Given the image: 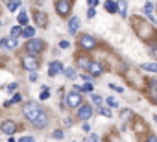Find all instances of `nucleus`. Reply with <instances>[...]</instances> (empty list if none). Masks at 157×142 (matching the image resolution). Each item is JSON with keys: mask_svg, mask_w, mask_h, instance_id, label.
I'll return each instance as SVG.
<instances>
[{"mask_svg": "<svg viewBox=\"0 0 157 142\" xmlns=\"http://www.w3.org/2000/svg\"><path fill=\"white\" fill-rule=\"evenodd\" d=\"M22 114H24L26 120H30L32 125L37 127V129H43V127H46V124H48V116H46V113H43L41 107H39L37 103H32V102L24 103V107H22Z\"/></svg>", "mask_w": 157, "mask_h": 142, "instance_id": "nucleus-1", "label": "nucleus"}, {"mask_svg": "<svg viewBox=\"0 0 157 142\" xmlns=\"http://www.w3.org/2000/svg\"><path fill=\"white\" fill-rule=\"evenodd\" d=\"M67 105L68 107H80L82 105V87H76L74 91L67 92Z\"/></svg>", "mask_w": 157, "mask_h": 142, "instance_id": "nucleus-2", "label": "nucleus"}, {"mask_svg": "<svg viewBox=\"0 0 157 142\" xmlns=\"http://www.w3.org/2000/svg\"><path fill=\"white\" fill-rule=\"evenodd\" d=\"M43 48H44V43H43L41 39H28V43H26V50H28L30 55H37V54H41Z\"/></svg>", "mask_w": 157, "mask_h": 142, "instance_id": "nucleus-3", "label": "nucleus"}, {"mask_svg": "<svg viewBox=\"0 0 157 142\" xmlns=\"http://www.w3.org/2000/svg\"><path fill=\"white\" fill-rule=\"evenodd\" d=\"M70 2L68 0H57L56 2V11H57V15H61V17H65V15H68L70 13Z\"/></svg>", "mask_w": 157, "mask_h": 142, "instance_id": "nucleus-4", "label": "nucleus"}, {"mask_svg": "<svg viewBox=\"0 0 157 142\" xmlns=\"http://www.w3.org/2000/svg\"><path fill=\"white\" fill-rule=\"evenodd\" d=\"M0 46H2V48H8V50H15V48H19V41H17V37L8 35V37H2V39H0Z\"/></svg>", "mask_w": 157, "mask_h": 142, "instance_id": "nucleus-5", "label": "nucleus"}, {"mask_svg": "<svg viewBox=\"0 0 157 142\" xmlns=\"http://www.w3.org/2000/svg\"><path fill=\"white\" fill-rule=\"evenodd\" d=\"M76 116H78V120H89L93 116V107L91 105H80Z\"/></svg>", "mask_w": 157, "mask_h": 142, "instance_id": "nucleus-6", "label": "nucleus"}, {"mask_svg": "<svg viewBox=\"0 0 157 142\" xmlns=\"http://www.w3.org/2000/svg\"><path fill=\"white\" fill-rule=\"evenodd\" d=\"M22 66L26 68V70H37V66H39V61L35 59V55H26L24 59H22Z\"/></svg>", "mask_w": 157, "mask_h": 142, "instance_id": "nucleus-7", "label": "nucleus"}, {"mask_svg": "<svg viewBox=\"0 0 157 142\" xmlns=\"http://www.w3.org/2000/svg\"><path fill=\"white\" fill-rule=\"evenodd\" d=\"M80 46H82L83 50H93V48L96 46V41H94V37H91V35H82Z\"/></svg>", "mask_w": 157, "mask_h": 142, "instance_id": "nucleus-8", "label": "nucleus"}, {"mask_svg": "<svg viewBox=\"0 0 157 142\" xmlns=\"http://www.w3.org/2000/svg\"><path fill=\"white\" fill-rule=\"evenodd\" d=\"M17 131V122H13V120H6V122H2V133H6V135H13Z\"/></svg>", "mask_w": 157, "mask_h": 142, "instance_id": "nucleus-9", "label": "nucleus"}, {"mask_svg": "<svg viewBox=\"0 0 157 142\" xmlns=\"http://www.w3.org/2000/svg\"><path fill=\"white\" fill-rule=\"evenodd\" d=\"M63 70H65V66H63L59 61H52V63H50V68H48V74L54 78L56 74H61Z\"/></svg>", "mask_w": 157, "mask_h": 142, "instance_id": "nucleus-10", "label": "nucleus"}, {"mask_svg": "<svg viewBox=\"0 0 157 142\" xmlns=\"http://www.w3.org/2000/svg\"><path fill=\"white\" fill-rule=\"evenodd\" d=\"M87 70L91 72V76H100V74L104 72V68H102V65H100L98 61H91L89 66H87Z\"/></svg>", "mask_w": 157, "mask_h": 142, "instance_id": "nucleus-11", "label": "nucleus"}, {"mask_svg": "<svg viewBox=\"0 0 157 142\" xmlns=\"http://www.w3.org/2000/svg\"><path fill=\"white\" fill-rule=\"evenodd\" d=\"M33 17H35V24H37V26H43V28H44V26L48 24V21H46L48 17H46L43 11H35V15H33Z\"/></svg>", "mask_w": 157, "mask_h": 142, "instance_id": "nucleus-12", "label": "nucleus"}, {"mask_svg": "<svg viewBox=\"0 0 157 142\" xmlns=\"http://www.w3.org/2000/svg\"><path fill=\"white\" fill-rule=\"evenodd\" d=\"M80 26H82V24H80V21H78V17H72V19L68 21V32H70L72 35H76V32L80 30Z\"/></svg>", "mask_w": 157, "mask_h": 142, "instance_id": "nucleus-13", "label": "nucleus"}, {"mask_svg": "<svg viewBox=\"0 0 157 142\" xmlns=\"http://www.w3.org/2000/svg\"><path fill=\"white\" fill-rule=\"evenodd\" d=\"M117 11L120 13L122 19L126 17V13H128V2H126V0H120V2H117Z\"/></svg>", "mask_w": 157, "mask_h": 142, "instance_id": "nucleus-14", "label": "nucleus"}, {"mask_svg": "<svg viewBox=\"0 0 157 142\" xmlns=\"http://www.w3.org/2000/svg\"><path fill=\"white\" fill-rule=\"evenodd\" d=\"M150 98L157 103V80H151L150 81Z\"/></svg>", "mask_w": 157, "mask_h": 142, "instance_id": "nucleus-15", "label": "nucleus"}, {"mask_svg": "<svg viewBox=\"0 0 157 142\" xmlns=\"http://www.w3.org/2000/svg\"><path fill=\"white\" fill-rule=\"evenodd\" d=\"M142 11H144V15L151 21V22H155V19L151 17V11H153V4H150V2H146L144 4V8H142Z\"/></svg>", "mask_w": 157, "mask_h": 142, "instance_id": "nucleus-16", "label": "nucleus"}, {"mask_svg": "<svg viewBox=\"0 0 157 142\" xmlns=\"http://www.w3.org/2000/svg\"><path fill=\"white\" fill-rule=\"evenodd\" d=\"M22 37H26V39H33V35H35V28L33 26H28V28H24L22 30V33H21Z\"/></svg>", "mask_w": 157, "mask_h": 142, "instance_id": "nucleus-17", "label": "nucleus"}, {"mask_svg": "<svg viewBox=\"0 0 157 142\" xmlns=\"http://www.w3.org/2000/svg\"><path fill=\"white\" fill-rule=\"evenodd\" d=\"M89 63H91V59H87V57H78V66L80 68H83V70H87V66H89Z\"/></svg>", "mask_w": 157, "mask_h": 142, "instance_id": "nucleus-18", "label": "nucleus"}, {"mask_svg": "<svg viewBox=\"0 0 157 142\" xmlns=\"http://www.w3.org/2000/svg\"><path fill=\"white\" fill-rule=\"evenodd\" d=\"M140 68L142 70H148V72H157V65L155 63H142Z\"/></svg>", "mask_w": 157, "mask_h": 142, "instance_id": "nucleus-19", "label": "nucleus"}, {"mask_svg": "<svg viewBox=\"0 0 157 142\" xmlns=\"http://www.w3.org/2000/svg\"><path fill=\"white\" fill-rule=\"evenodd\" d=\"M105 9L109 13H117V2H113V0H105Z\"/></svg>", "mask_w": 157, "mask_h": 142, "instance_id": "nucleus-20", "label": "nucleus"}, {"mask_svg": "<svg viewBox=\"0 0 157 142\" xmlns=\"http://www.w3.org/2000/svg\"><path fill=\"white\" fill-rule=\"evenodd\" d=\"M21 100H22V96H21V94H15V96H13V98H11V100H8V102H6V103H4V107H10V105H11V103H19V102H21Z\"/></svg>", "mask_w": 157, "mask_h": 142, "instance_id": "nucleus-21", "label": "nucleus"}, {"mask_svg": "<svg viewBox=\"0 0 157 142\" xmlns=\"http://www.w3.org/2000/svg\"><path fill=\"white\" fill-rule=\"evenodd\" d=\"M63 72H65V76H67L68 80H76V70H74V68H65Z\"/></svg>", "mask_w": 157, "mask_h": 142, "instance_id": "nucleus-22", "label": "nucleus"}, {"mask_svg": "<svg viewBox=\"0 0 157 142\" xmlns=\"http://www.w3.org/2000/svg\"><path fill=\"white\" fill-rule=\"evenodd\" d=\"M19 8H21V2H19V0H13V2L8 4V9H10V11H17Z\"/></svg>", "mask_w": 157, "mask_h": 142, "instance_id": "nucleus-23", "label": "nucleus"}, {"mask_svg": "<svg viewBox=\"0 0 157 142\" xmlns=\"http://www.w3.org/2000/svg\"><path fill=\"white\" fill-rule=\"evenodd\" d=\"M93 91H94V87H93V83H89V81H85V85L82 87V92H89V94H93Z\"/></svg>", "mask_w": 157, "mask_h": 142, "instance_id": "nucleus-24", "label": "nucleus"}, {"mask_svg": "<svg viewBox=\"0 0 157 142\" xmlns=\"http://www.w3.org/2000/svg\"><path fill=\"white\" fill-rule=\"evenodd\" d=\"M39 98H41V100H48V98H50V89H48L46 85H43V92H41Z\"/></svg>", "mask_w": 157, "mask_h": 142, "instance_id": "nucleus-25", "label": "nucleus"}, {"mask_svg": "<svg viewBox=\"0 0 157 142\" xmlns=\"http://www.w3.org/2000/svg\"><path fill=\"white\" fill-rule=\"evenodd\" d=\"M21 33H22V28L21 26H13L11 28V37H19Z\"/></svg>", "mask_w": 157, "mask_h": 142, "instance_id": "nucleus-26", "label": "nucleus"}, {"mask_svg": "<svg viewBox=\"0 0 157 142\" xmlns=\"http://www.w3.org/2000/svg\"><path fill=\"white\" fill-rule=\"evenodd\" d=\"M105 103L109 105V107H118V102L113 98V96H109V98H105Z\"/></svg>", "mask_w": 157, "mask_h": 142, "instance_id": "nucleus-27", "label": "nucleus"}, {"mask_svg": "<svg viewBox=\"0 0 157 142\" xmlns=\"http://www.w3.org/2000/svg\"><path fill=\"white\" fill-rule=\"evenodd\" d=\"M52 136H54L56 140H61V138H65V133H63V129H56Z\"/></svg>", "mask_w": 157, "mask_h": 142, "instance_id": "nucleus-28", "label": "nucleus"}, {"mask_svg": "<svg viewBox=\"0 0 157 142\" xmlns=\"http://www.w3.org/2000/svg\"><path fill=\"white\" fill-rule=\"evenodd\" d=\"M26 22H28V15L24 11H21L19 13V24H26Z\"/></svg>", "mask_w": 157, "mask_h": 142, "instance_id": "nucleus-29", "label": "nucleus"}, {"mask_svg": "<svg viewBox=\"0 0 157 142\" xmlns=\"http://www.w3.org/2000/svg\"><path fill=\"white\" fill-rule=\"evenodd\" d=\"M91 100H93L94 105H102V98H100L98 94H91Z\"/></svg>", "mask_w": 157, "mask_h": 142, "instance_id": "nucleus-30", "label": "nucleus"}, {"mask_svg": "<svg viewBox=\"0 0 157 142\" xmlns=\"http://www.w3.org/2000/svg\"><path fill=\"white\" fill-rule=\"evenodd\" d=\"M150 54H151L153 57H157V43H151V44H150Z\"/></svg>", "mask_w": 157, "mask_h": 142, "instance_id": "nucleus-31", "label": "nucleus"}, {"mask_svg": "<svg viewBox=\"0 0 157 142\" xmlns=\"http://www.w3.org/2000/svg\"><path fill=\"white\" fill-rule=\"evenodd\" d=\"M100 114L109 118V116H111V111H109V109H105V107H100Z\"/></svg>", "mask_w": 157, "mask_h": 142, "instance_id": "nucleus-32", "label": "nucleus"}, {"mask_svg": "<svg viewBox=\"0 0 157 142\" xmlns=\"http://www.w3.org/2000/svg\"><path fill=\"white\" fill-rule=\"evenodd\" d=\"M28 80L33 83V81H37V72H35V70H32V72H30V76H28Z\"/></svg>", "mask_w": 157, "mask_h": 142, "instance_id": "nucleus-33", "label": "nucleus"}, {"mask_svg": "<svg viewBox=\"0 0 157 142\" xmlns=\"http://www.w3.org/2000/svg\"><path fill=\"white\" fill-rule=\"evenodd\" d=\"M87 17H89V19H94V17H96V11H94V8H89V9H87Z\"/></svg>", "mask_w": 157, "mask_h": 142, "instance_id": "nucleus-34", "label": "nucleus"}, {"mask_svg": "<svg viewBox=\"0 0 157 142\" xmlns=\"http://www.w3.org/2000/svg\"><path fill=\"white\" fill-rule=\"evenodd\" d=\"M85 142H98V135H91V136H87Z\"/></svg>", "mask_w": 157, "mask_h": 142, "instance_id": "nucleus-35", "label": "nucleus"}, {"mask_svg": "<svg viewBox=\"0 0 157 142\" xmlns=\"http://www.w3.org/2000/svg\"><path fill=\"white\" fill-rule=\"evenodd\" d=\"M19 142H33V136H22V138H19Z\"/></svg>", "mask_w": 157, "mask_h": 142, "instance_id": "nucleus-36", "label": "nucleus"}, {"mask_svg": "<svg viewBox=\"0 0 157 142\" xmlns=\"http://www.w3.org/2000/svg\"><path fill=\"white\" fill-rule=\"evenodd\" d=\"M109 87H111V89H115L117 92H124V89H122V87H118V85H113V83H111Z\"/></svg>", "mask_w": 157, "mask_h": 142, "instance_id": "nucleus-37", "label": "nucleus"}, {"mask_svg": "<svg viewBox=\"0 0 157 142\" xmlns=\"http://www.w3.org/2000/svg\"><path fill=\"white\" fill-rule=\"evenodd\" d=\"M87 4H89V8H94L98 4V0H87Z\"/></svg>", "mask_w": 157, "mask_h": 142, "instance_id": "nucleus-38", "label": "nucleus"}, {"mask_svg": "<svg viewBox=\"0 0 157 142\" xmlns=\"http://www.w3.org/2000/svg\"><path fill=\"white\" fill-rule=\"evenodd\" d=\"M59 46H61V48H68V46H70V43H68V41H61V44H59Z\"/></svg>", "mask_w": 157, "mask_h": 142, "instance_id": "nucleus-39", "label": "nucleus"}, {"mask_svg": "<svg viewBox=\"0 0 157 142\" xmlns=\"http://www.w3.org/2000/svg\"><path fill=\"white\" fill-rule=\"evenodd\" d=\"M15 89H17V83H10L8 85V91H15Z\"/></svg>", "mask_w": 157, "mask_h": 142, "instance_id": "nucleus-40", "label": "nucleus"}, {"mask_svg": "<svg viewBox=\"0 0 157 142\" xmlns=\"http://www.w3.org/2000/svg\"><path fill=\"white\" fill-rule=\"evenodd\" d=\"M146 142H157V138H155V136H150V138H148Z\"/></svg>", "mask_w": 157, "mask_h": 142, "instance_id": "nucleus-41", "label": "nucleus"}, {"mask_svg": "<svg viewBox=\"0 0 157 142\" xmlns=\"http://www.w3.org/2000/svg\"><path fill=\"white\" fill-rule=\"evenodd\" d=\"M10 2H13V0H10Z\"/></svg>", "mask_w": 157, "mask_h": 142, "instance_id": "nucleus-42", "label": "nucleus"}]
</instances>
